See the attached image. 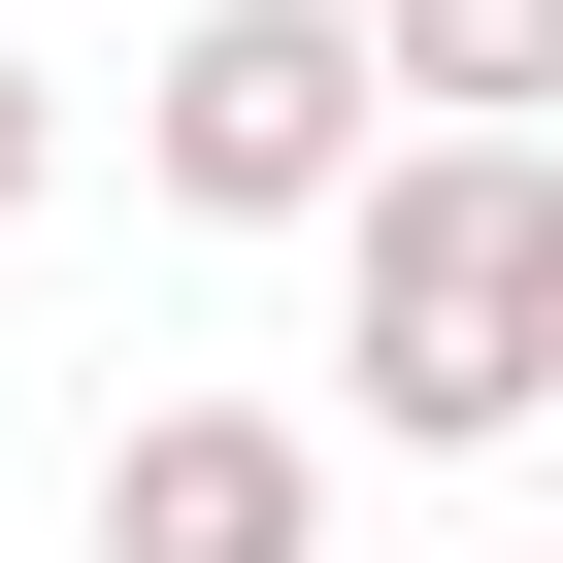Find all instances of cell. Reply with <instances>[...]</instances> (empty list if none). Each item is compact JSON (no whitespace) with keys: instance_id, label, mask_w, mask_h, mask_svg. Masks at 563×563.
I'll list each match as a JSON object with an SVG mask.
<instances>
[{"instance_id":"3","label":"cell","mask_w":563,"mask_h":563,"mask_svg":"<svg viewBox=\"0 0 563 563\" xmlns=\"http://www.w3.org/2000/svg\"><path fill=\"white\" fill-rule=\"evenodd\" d=\"M100 563H332V431L299 398H133L100 431Z\"/></svg>"},{"instance_id":"2","label":"cell","mask_w":563,"mask_h":563,"mask_svg":"<svg viewBox=\"0 0 563 563\" xmlns=\"http://www.w3.org/2000/svg\"><path fill=\"white\" fill-rule=\"evenodd\" d=\"M365 133H398L365 0H166V67H133V199L166 232H332Z\"/></svg>"},{"instance_id":"5","label":"cell","mask_w":563,"mask_h":563,"mask_svg":"<svg viewBox=\"0 0 563 563\" xmlns=\"http://www.w3.org/2000/svg\"><path fill=\"white\" fill-rule=\"evenodd\" d=\"M67 199V100H34V0H0V232Z\"/></svg>"},{"instance_id":"4","label":"cell","mask_w":563,"mask_h":563,"mask_svg":"<svg viewBox=\"0 0 563 563\" xmlns=\"http://www.w3.org/2000/svg\"><path fill=\"white\" fill-rule=\"evenodd\" d=\"M365 67L464 100V133H563V0H365Z\"/></svg>"},{"instance_id":"6","label":"cell","mask_w":563,"mask_h":563,"mask_svg":"<svg viewBox=\"0 0 563 563\" xmlns=\"http://www.w3.org/2000/svg\"><path fill=\"white\" fill-rule=\"evenodd\" d=\"M530 563H563V530H530Z\"/></svg>"},{"instance_id":"1","label":"cell","mask_w":563,"mask_h":563,"mask_svg":"<svg viewBox=\"0 0 563 563\" xmlns=\"http://www.w3.org/2000/svg\"><path fill=\"white\" fill-rule=\"evenodd\" d=\"M332 398L398 464L563 431V133H464V100L365 133V199H332Z\"/></svg>"}]
</instances>
